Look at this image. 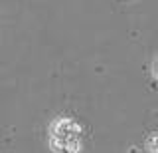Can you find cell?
Masks as SVG:
<instances>
[{"label":"cell","mask_w":158,"mask_h":153,"mask_svg":"<svg viewBox=\"0 0 158 153\" xmlns=\"http://www.w3.org/2000/svg\"><path fill=\"white\" fill-rule=\"evenodd\" d=\"M81 127L75 121L65 119V117H59L52 123V137L56 139H69V137H79Z\"/></svg>","instance_id":"cell-1"},{"label":"cell","mask_w":158,"mask_h":153,"mask_svg":"<svg viewBox=\"0 0 158 153\" xmlns=\"http://www.w3.org/2000/svg\"><path fill=\"white\" fill-rule=\"evenodd\" d=\"M154 74H156V76H158V60L154 62Z\"/></svg>","instance_id":"cell-2"}]
</instances>
